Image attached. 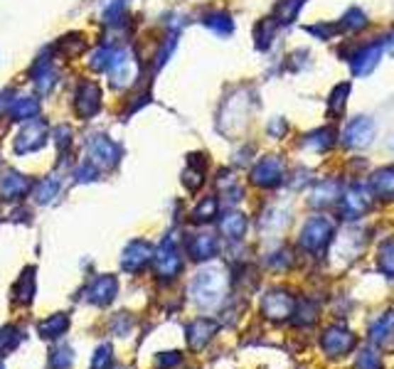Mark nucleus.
I'll list each match as a JSON object with an SVG mask.
<instances>
[{
  "instance_id": "nucleus-36",
  "label": "nucleus",
  "mask_w": 394,
  "mask_h": 369,
  "mask_svg": "<svg viewBox=\"0 0 394 369\" xmlns=\"http://www.w3.org/2000/svg\"><path fill=\"white\" fill-rule=\"evenodd\" d=\"M217 210H220V205H217L215 197H205V200L200 202V205L193 210V222L197 225H202V222H210L217 217Z\"/></svg>"
},
{
  "instance_id": "nucleus-35",
  "label": "nucleus",
  "mask_w": 394,
  "mask_h": 369,
  "mask_svg": "<svg viewBox=\"0 0 394 369\" xmlns=\"http://www.w3.org/2000/svg\"><path fill=\"white\" fill-rule=\"evenodd\" d=\"M35 295V268H28V271L20 276L18 280V288H15V298L20 303H30Z\"/></svg>"
},
{
  "instance_id": "nucleus-44",
  "label": "nucleus",
  "mask_w": 394,
  "mask_h": 369,
  "mask_svg": "<svg viewBox=\"0 0 394 369\" xmlns=\"http://www.w3.org/2000/svg\"><path fill=\"white\" fill-rule=\"evenodd\" d=\"M269 263H271L274 268H278V266H291V251H278V254H274V256L269 259Z\"/></svg>"
},
{
  "instance_id": "nucleus-13",
  "label": "nucleus",
  "mask_w": 394,
  "mask_h": 369,
  "mask_svg": "<svg viewBox=\"0 0 394 369\" xmlns=\"http://www.w3.org/2000/svg\"><path fill=\"white\" fill-rule=\"evenodd\" d=\"M261 310L266 318L271 320H286L293 315V298L286 293V290H271V293L264 295Z\"/></svg>"
},
{
  "instance_id": "nucleus-15",
  "label": "nucleus",
  "mask_w": 394,
  "mask_h": 369,
  "mask_svg": "<svg viewBox=\"0 0 394 369\" xmlns=\"http://www.w3.org/2000/svg\"><path fill=\"white\" fill-rule=\"evenodd\" d=\"M340 197H343V185L338 180H320L310 192L308 202L310 207H330L335 202H340Z\"/></svg>"
},
{
  "instance_id": "nucleus-18",
  "label": "nucleus",
  "mask_w": 394,
  "mask_h": 369,
  "mask_svg": "<svg viewBox=\"0 0 394 369\" xmlns=\"http://www.w3.org/2000/svg\"><path fill=\"white\" fill-rule=\"evenodd\" d=\"M118 293V280L113 276H98L94 283L86 288V298L96 305H108Z\"/></svg>"
},
{
  "instance_id": "nucleus-23",
  "label": "nucleus",
  "mask_w": 394,
  "mask_h": 369,
  "mask_svg": "<svg viewBox=\"0 0 394 369\" xmlns=\"http://www.w3.org/2000/svg\"><path fill=\"white\" fill-rule=\"evenodd\" d=\"M370 187L377 197H382V200H390V197H394V165L377 170V173L370 178Z\"/></svg>"
},
{
  "instance_id": "nucleus-38",
  "label": "nucleus",
  "mask_w": 394,
  "mask_h": 369,
  "mask_svg": "<svg viewBox=\"0 0 394 369\" xmlns=\"http://www.w3.org/2000/svg\"><path fill=\"white\" fill-rule=\"evenodd\" d=\"M355 369H382L380 355H377V352H372V350H362L360 355H357Z\"/></svg>"
},
{
  "instance_id": "nucleus-30",
  "label": "nucleus",
  "mask_w": 394,
  "mask_h": 369,
  "mask_svg": "<svg viewBox=\"0 0 394 369\" xmlns=\"http://www.w3.org/2000/svg\"><path fill=\"white\" fill-rule=\"evenodd\" d=\"M367 15L362 13L360 8H350L347 13L343 15V20L338 23V28H340V33H360V30H365L367 28Z\"/></svg>"
},
{
  "instance_id": "nucleus-33",
  "label": "nucleus",
  "mask_w": 394,
  "mask_h": 369,
  "mask_svg": "<svg viewBox=\"0 0 394 369\" xmlns=\"http://www.w3.org/2000/svg\"><path fill=\"white\" fill-rule=\"evenodd\" d=\"M276 20L274 18H266L261 20V23L257 25V30H254V40H257V47L259 50H269L274 42V33H276Z\"/></svg>"
},
{
  "instance_id": "nucleus-34",
  "label": "nucleus",
  "mask_w": 394,
  "mask_h": 369,
  "mask_svg": "<svg viewBox=\"0 0 394 369\" xmlns=\"http://www.w3.org/2000/svg\"><path fill=\"white\" fill-rule=\"evenodd\" d=\"M347 96H350V84H347V81L338 84L333 91H330V96H328V111L333 113V116H340V113L345 111Z\"/></svg>"
},
{
  "instance_id": "nucleus-7",
  "label": "nucleus",
  "mask_w": 394,
  "mask_h": 369,
  "mask_svg": "<svg viewBox=\"0 0 394 369\" xmlns=\"http://www.w3.org/2000/svg\"><path fill=\"white\" fill-rule=\"evenodd\" d=\"M252 183L264 190H274L283 183V160L278 155H266L252 170Z\"/></svg>"
},
{
  "instance_id": "nucleus-17",
  "label": "nucleus",
  "mask_w": 394,
  "mask_h": 369,
  "mask_svg": "<svg viewBox=\"0 0 394 369\" xmlns=\"http://www.w3.org/2000/svg\"><path fill=\"white\" fill-rule=\"evenodd\" d=\"M220 251V242H217L215 234H195V237L188 239V254L195 259V261H207V259L217 256Z\"/></svg>"
},
{
  "instance_id": "nucleus-22",
  "label": "nucleus",
  "mask_w": 394,
  "mask_h": 369,
  "mask_svg": "<svg viewBox=\"0 0 394 369\" xmlns=\"http://www.w3.org/2000/svg\"><path fill=\"white\" fill-rule=\"evenodd\" d=\"M40 113V101L35 96H15L10 103V118L15 121H30V118H38Z\"/></svg>"
},
{
  "instance_id": "nucleus-24",
  "label": "nucleus",
  "mask_w": 394,
  "mask_h": 369,
  "mask_svg": "<svg viewBox=\"0 0 394 369\" xmlns=\"http://www.w3.org/2000/svg\"><path fill=\"white\" fill-rule=\"evenodd\" d=\"M333 143H335V133L330 128H315V131L303 136V148L315 150V153H323V150L333 148Z\"/></svg>"
},
{
  "instance_id": "nucleus-8",
  "label": "nucleus",
  "mask_w": 394,
  "mask_h": 369,
  "mask_svg": "<svg viewBox=\"0 0 394 369\" xmlns=\"http://www.w3.org/2000/svg\"><path fill=\"white\" fill-rule=\"evenodd\" d=\"M382 52H385V42H370L360 50H355L352 55H347L352 67V74L355 76H367L375 72V67L380 64L382 59Z\"/></svg>"
},
{
  "instance_id": "nucleus-26",
  "label": "nucleus",
  "mask_w": 394,
  "mask_h": 369,
  "mask_svg": "<svg viewBox=\"0 0 394 369\" xmlns=\"http://www.w3.org/2000/svg\"><path fill=\"white\" fill-rule=\"evenodd\" d=\"M57 47H60L62 55H64L67 59H77V57L86 50V38L81 33H69V35H64V38H60Z\"/></svg>"
},
{
  "instance_id": "nucleus-19",
  "label": "nucleus",
  "mask_w": 394,
  "mask_h": 369,
  "mask_svg": "<svg viewBox=\"0 0 394 369\" xmlns=\"http://www.w3.org/2000/svg\"><path fill=\"white\" fill-rule=\"evenodd\" d=\"M217 325L212 323V320L207 318H197L195 323H190L188 327V345L193 347V350H202V347L210 342V337L215 335Z\"/></svg>"
},
{
  "instance_id": "nucleus-46",
  "label": "nucleus",
  "mask_w": 394,
  "mask_h": 369,
  "mask_svg": "<svg viewBox=\"0 0 394 369\" xmlns=\"http://www.w3.org/2000/svg\"><path fill=\"white\" fill-rule=\"evenodd\" d=\"M180 362V355L178 352H170V357H160V367H173Z\"/></svg>"
},
{
  "instance_id": "nucleus-42",
  "label": "nucleus",
  "mask_w": 394,
  "mask_h": 369,
  "mask_svg": "<svg viewBox=\"0 0 394 369\" xmlns=\"http://www.w3.org/2000/svg\"><path fill=\"white\" fill-rule=\"evenodd\" d=\"M266 131H269V136H271V138H283L288 133V121H286V118H281V116L271 118V121H269V126H266Z\"/></svg>"
},
{
  "instance_id": "nucleus-29",
  "label": "nucleus",
  "mask_w": 394,
  "mask_h": 369,
  "mask_svg": "<svg viewBox=\"0 0 394 369\" xmlns=\"http://www.w3.org/2000/svg\"><path fill=\"white\" fill-rule=\"evenodd\" d=\"M288 212H283V210H278V207H271V210L264 215V220H261V234H278L283 229V227L288 225Z\"/></svg>"
},
{
  "instance_id": "nucleus-11",
  "label": "nucleus",
  "mask_w": 394,
  "mask_h": 369,
  "mask_svg": "<svg viewBox=\"0 0 394 369\" xmlns=\"http://www.w3.org/2000/svg\"><path fill=\"white\" fill-rule=\"evenodd\" d=\"M375 138V121L370 116H357L352 118L343 131V143L347 148H365Z\"/></svg>"
},
{
  "instance_id": "nucleus-9",
  "label": "nucleus",
  "mask_w": 394,
  "mask_h": 369,
  "mask_svg": "<svg viewBox=\"0 0 394 369\" xmlns=\"http://www.w3.org/2000/svg\"><path fill=\"white\" fill-rule=\"evenodd\" d=\"M340 202H343V210H340L343 220H360V217L370 210L372 197H370V190H367L365 185H352L343 192Z\"/></svg>"
},
{
  "instance_id": "nucleus-25",
  "label": "nucleus",
  "mask_w": 394,
  "mask_h": 369,
  "mask_svg": "<svg viewBox=\"0 0 394 369\" xmlns=\"http://www.w3.org/2000/svg\"><path fill=\"white\" fill-rule=\"evenodd\" d=\"M222 234L232 242H240L247 232V217L240 215V212H230V215L222 217Z\"/></svg>"
},
{
  "instance_id": "nucleus-3",
  "label": "nucleus",
  "mask_w": 394,
  "mask_h": 369,
  "mask_svg": "<svg viewBox=\"0 0 394 369\" xmlns=\"http://www.w3.org/2000/svg\"><path fill=\"white\" fill-rule=\"evenodd\" d=\"M121 155H123L121 145L108 136H103V133H96V136L86 140V160H91L98 170L116 168L121 163Z\"/></svg>"
},
{
  "instance_id": "nucleus-28",
  "label": "nucleus",
  "mask_w": 394,
  "mask_h": 369,
  "mask_svg": "<svg viewBox=\"0 0 394 369\" xmlns=\"http://www.w3.org/2000/svg\"><path fill=\"white\" fill-rule=\"evenodd\" d=\"M303 5H305V0H278L276 10H274V20H276L278 25L293 23V20L298 18V13H300Z\"/></svg>"
},
{
  "instance_id": "nucleus-41",
  "label": "nucleus",
  "mask_w": 394,
  "mask_h": 369,
  "mask_svg": "<svg viewBox=\"0 0 394 369\" xmlns=\"http://www.w3.org/2000/svg\"><path fill=\"white\" fill-rule=\"evenodd\" d=\"M72 367V350L60 347V350L52 352L50 357V369H69Z\"/></svg>"
},
{
  "instance_id": "nucleus-45",
  "label": "nucleus",
  "mask_w": 394,
  "mask_h": 369,
  "mask_svg": "<svg viewBox=\"0 0 394 369\" xmlns=\"http://www.w3.org/2000/svg\"><path fill=\"white\" fill-rule=\"evenodd\" d=\"M10 96H13V91H10V89L0 93V113H5V108L10 111V103H13V98H10Z\"/></svg>"
},
{
  "instance_id": "nucleus-37",
  "label": "nucleus",
  "mask_w": 394,
  "mask_h": 369,
  "mask_svg": "<svg viewBox=\"0 0 394 369\" xmlns=\"http://www.w3.org/2000/svg\"><path fill=\"white\" fill-rule=\"evenodd\" d=\"M305 33L313 35L315 40H330L340 33L338 25H328V23H320V25H305Z\"/></svg>"
},
{
  "instance_id": "nucleus-40",
  "label": "nucleus",
  "mask_w": 394,
  "mask_h": 369,
  "mask_svg": "<svg viewBox=\"0 0 394 369\" xmlns=\"http://www.w3.org/2000/svg\"><path fill=\"white\" fill-rule=\"evenodd\" d=\"M380 271L387 273L390 278H394V242H390L380 251Z\"/></svg>"
},
{
  "instance_id": "nucleus-43",
  "label": "nucleus",
  "mask_w": 394,
  "mask_h": 369,
  "mask_svg": "<svg viewBox=\"0 0 394 369\" xmlns=\"http://www.w3.org/2000/svg\"><path fill=\"white\" fill-rule=\"evenodd\" d=\"M91 369H111V347L108 345L98 347L94 362H91Z\"/></svg>"
},
{
  "instance_id": "nucleus-2",
  "label": "nucleus",
  "mask_w": 394,
  "mask_h": 369,
  "mask_svg": "<svg viewBox=\"0 0 394 369\" xmlns=\"http://www.w3.org/2000/svg\"><path fill=\"white\" fill-rule=\"evenodd\" d=\"M47 138H50V123L40 116L30 118V121H25V126L20 128L18 138H15V143H13V150L18 155L38 153V150H43L45 145H47Z\"/></svg>"
},
{
  "instance_id": "nucleus-39",
  "label": "nucleus",
  "mask_w": 394,
  "mask_h": 369,
  "mask_svg": "<svg viewBox=\"0 0 394 369\" xmlns=\"http://www.w3.org/2000/svg\"><path fill=\"white\" fill-rule=\"evenodd\" d=\"M18 342H20V332L15 330V327H5V330H0V357H3L5 352L13 350Z\"/></svg>"
},
{
  "instance_id": "nucleus-1",
  "label": "nucleus",
  "mask_w": 394,
  "mask_h": 369,
  "mask_svg": "<svg viewBox=\"0 0 394 369\" xmlns=\"http://www.w3.org/2000/svg\"><path fill=\"white\" fill-rule=\"evenodd\" d=\"M225 290H227V276L217 266L202 268L193 278V283H190V295H193L195 303L202 305V308H215L225 298Z\"/></svg>"
},
{
  "instance_id": "nucleus-14",
  "label": "nucleus",
  "mask_w": 394,
  "mask_h": 369,
  "mask_svg": "<svg viewBox=\"0 0 394 369\" xmlns=\"http://www.w3.org/2000/svg\"><path fill=\"white\" fill-rule=\"evenodd\" d=\"M30 178H25V175L15 173V170H8V173H3V178H0V195H3V200H23L25 195L30 192Z\"/></svg>"
},
{
  "instance_id": "nucleus-4",
  "label": "nucleus",
  "mask_w": 394,
  "mask_h": 369,
  "mask_svg": "<svg viewBox=\"0 0 394 369\" xmlns=\"http://www.w3.org/2000/svg\"><path fill=\"white\" fill-rule=\"evenodd\" d=\"M333 239V222L328 217H313L300 229V246L310 254H323Z\"/></svg>"
},
{
  "instance_id": "nucleus-27",
  "label": "nucleus",
  "mask_w": 394,
  "mask_h": 369,
  "mask_svg": "<svg viewBox=\"0 0 394 369\" xmlns=\"http://www.w3.org/2000/svg\"><path fill=\"white\" fill-rule=\"evenodd\" d=\"M60 190H62V180L57 178V175H50V178H45L43 183L35 187L33 197H35V202H40V205H50V202L60 195Z\"/></svg>"
},
{
  "instance_id": "nucleus-31",
  "label": "nucleus",
  "mask_w": 394,
  "mask_h": 369,
  "mask_svg": "<svg viewBox=\"0 0 394 369\" xmlns=\"http://www.w3.org/2000/svg\"><path fill=\"white\" fill-rule=\"evenodd\" d=\"M67 325H69V318H67L64 313H57L45 320V323H40V335L47 337V340H55V337L64 335Z\"/></svg>"
},
{
  "instance_id": "nucleus-5",
  "label": "nucleus",
  "mask_w": 394,
  "mask_h": 369,
  "mask_svg": "<svg viewBox=\"0 0 394 369\" xmlns=\"http://www.w3.org/2000/svg\"><path fill=\"white\" fill-rule=\"evenodd\" d=\"M153 261H155V271H158V276L163 280H173L180 271H183V256H180V249H178L175 237L163 239V244H160V249L153 256Z\"/></svg>"
},
{
  "instance_id": "nucleus-20",
  "label": "nucleus",
  "mask_w": 394,
  "mask_h": 369,
  "mask_svg": "<svg viewBox=\"0 0 394 369\" xmlns=\"http://www.w3.org/2000/svg\"><path fill=\"white\" fill-rule=\"evenodd\" d=\"M202 23H205L207 30H212V33L220 35V38H230V35L235 33V20H232V15L225 13V10H212V13H207L205 18H202Z\"/></svg>"
},
{
  "instance_id": "nucleus-12",
  "label": "nucleus",
  "mask_w": 394,
  "mask_h": 369,
  "mask_svg": "<svg viewBox=\"0 0 394 369\" xmlns=\"http://www.w3.org/2000/svg\"><path fill=\"white\" fill-rule=\"evenodd\" d=\"M320 345H323V352L330 357H343L347 352L355 347V335H352L350 330H345V327H328V330L323 332V340H320Z\"/></svg>"
},
{
  "instance_id": "nucleus-6",
  "label": "nucleus",
  "mask_w": 394,
  "mask_h": 369,
  "mask_svg": "<svg viewBox=\"0 0 394 369\" xmlns=\"http://www.w3.org/2000/svg\"><path fill=\"white\" fill-rule=\"evenodd\" d=\"M101 111V86L91 79L79 81L74 91V113L86 121V118H94Z\"/></svg>"
},
{
  "instance_id": "nucleus-10",
  "label": "nucleus",
  "mask_w": 394,
  "mask_h": 369,
  "mask_svg": "<svg viewBox=\"0 0 394 369\" xmlns=\"http://www.w3.org/2000/svg\"><path fill=\"white\" fill-rule=\"evenodd\" d=\"M153 256L155 254H153V249H150L148 242H143V239H133V242L123 249L121 266H123V271H128V273H138L153 261Z\"/></svg>"
},
{
  "instance_id": "nucleus-21",
  "label": "nucleus",
  "mask_w": 394,
  "mask_h": 369,
  "mask_svg": "<svg viewBox=\"0 0 394 369\" xmlns=\"http://www.w3.org/2000/svg\"><path fill=\"white\" fill-rule=\"evenodd\" d=\"M188 165L190 168L183 173V185L188 187L190 192H197L202 187V183H205V155H190L188 158Z\"/></svg>"
},
{
  "instance_id": "nucleus-47",
  "label": "nucleus",
  "mask_w": 394,
  "mask_h": 369,
  "mask_svg": "<svg viewBox=\"0 0 394 369\" xmlns=\"http://www.w3.org/2000/svg\"><path fill=\"white\" fill-rule=\"evenodd\" d=\"M385 50L390 52V55H394V33L390 35V38H387V42H385Z\"/></svg>"
},
{
  "instance_id": "nucleus-16",
  "label": "nucleus",
  "mask_w": 394,
  "mask_h": 369,
  "mask_svg": "<svg viewBox=\"0 0 394 369\" xmlns=\"http://www.w3.org/2000/svg\"><path fill=\"white\" fill-rule=\"evenodd\" d=\"M247 103H249V98L247 96H232V98H227L225 101V111H222V118H227L230 121V128H227L225 133H235V131H240L242 126L247 123ZM220 118V121H222ZM222 126V123H220Z\"/></svg>"
},
{
  "instance_id": "nucleus-32",
  "label": "nucleus",
  "mask_w": 394,
  "mask_h": 369,
  "mask_svg": "<svg viewBox=\"0 0 394 369\" xmlns=\"http://www.w3.org/2000/svg\"><path fill=\"white\" fill-rule=\"evenodd\" d=\"M392 335H394V313H387V315H382L375 325H372L370 340L377 342V345H382V342H387Z\"/></svg>"
}]
</instances>
